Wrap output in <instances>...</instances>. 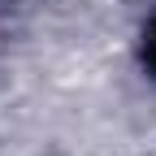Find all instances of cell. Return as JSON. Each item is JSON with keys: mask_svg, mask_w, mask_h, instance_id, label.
<instances>
[{"mask_svg": "<svg viewBox=\"0 0 156 156\" xmlns=\"http://www.w3.org/2000/svg\"><path fill=\"white\" fill-rule=\"evenodd\" d=\"M143 61H147V69L156 74V22H152V30H147V44H143Z\"/></svg>", "mask_w": 156, "mask_h": 156, "instance_id": "6da1fadb", "label": "cell"}]
</instances>
